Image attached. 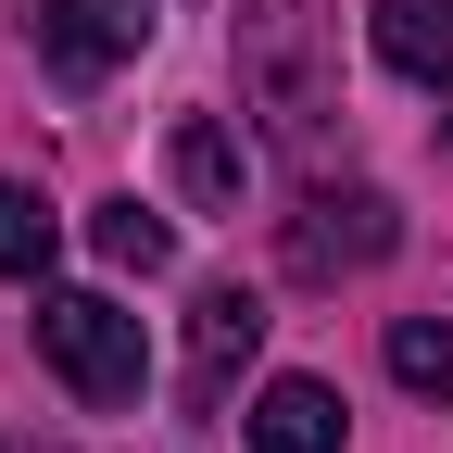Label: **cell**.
Here are the masks:
<instances>
[{"mask_svg":"<svg viewBox=\"0 0 453 453\" xmlns=\"http://www.w3.org/2000/svg\"><path fill=\"white\" fill-rule=\"evenodd\" d=\"M365 38H378L390 76L453 88V0H365Z\"/></svg>","mask_w":453,"mask_h":453,"instance_id":"cell-6","label":"cell"},{"mask_svg":"<svg viewBox=\"0 0 453 453\" xmlns=\"http://www.w3.org/2000/svg\"><path fill=\"white\" fill-rule=\"evenodd\" d=\"M88 240H101V265H127V277H164V265H177V226H164L151 202H101Z\"/></svg>","mask_w":453,"mask_h":453,"instance_id":"cell-10","label":"cell"},{"mask_svg":"<svg viewBox=\"0 0 453 453\" xmlns=\"http://www.w3.org/2000/svg\"><path fill=\"white\" fill-rule=\"evenodd\" d=\"M390 378H403L416 403H453V327L441 315H390Z\"/></svg>","mask_w":453,"mask_h":453,"instance_id":"cell-11","label":"cell"},{"mask_svg":"<svg viewBox=\"0 0 453 453\" xmlns=\"http://www.w3.org/2000/svg\"><path fill=\"white\" fill-rule=\"evenodd\" d=\"M164 164H177V189L202 214H240V139L214 127V113H177V139H164Z\"/></svg>","mask_w":453,"mask_h":453,"instance_id":"cell-8","label":"cell"},{"mask_svg":"<svg viewBox=\"0 0 453 453\" xmlns=\"http://www.w3.org/2000/svg\"><path fill=\"white\" fill-rule=\"evenodd\" d=\"M327 0H240V88L265 101V127L277 139H315L340 88H327Z\"/></svg>","mask_w":453,"mask_h":453,"instance_id":"cell-1","label":"cell"},{"mask_svg":"<svg viewBox=\"0 0 453 453\" xmlns=\"http://www.w3.org/2000/svg\"><path fill=\"white\" fill-rule=\"evenodd\" d=\"M38 353H50V378H64L76 403H139V390H151L139 315L101 303V290H38Z\"/></svg>","mask_w":453,"mask_h":453,"instance_id":"cell-2","label":"cell"},{"mask_svg":"<svg viewBox=\"0 0 453 453\" xmlns=\"http://www.w3.org/2000/svg\"><path fill=\"white\" fill-rule=\"evenodd\" d=\"M50 252H64V214H50L26 177H0V277H26V290H38Z\"/></svg>","mask_w":453,"mask_h":453,"instance_id":"cell-9","label":"cell"},{"mask_svg":"<svg viewBox=\"0 0 453 453\" xmlns=\"http://www.w3.org/2000/svg\"><path fill=\"white\" fill-rule=\"evenodd\" d=\"M277 252H290V277H315V290H327V277H365V265H390V252H403V214H390V189H303V214L290 226H277Z\"/></svg>","mask_w":453,"mask_h":453,"instance_id":"cell-3","label":"cell"},{"mask_svg":"<svg viewBox=\"0 0 453 453\" xmlns=\"http://www.w3.org/2000/svg\"><path fill=\"white\" fill-rule=\"evenodd\" d=\"M26 38H38V64L64 88H101V76H127L151 50V0H38Z\"/></svg>","mask_w":453,"mask_h":453,"instance_id":"cell-4","label":"cell"},{"mask_svg":"<svg viewBox=\"0 0 453 453\" xmlns=\"http://www.w3.org/2000/svg\"><path fill=\"white\" fill-rule=\"evenodd\" d=\"M265 353V303L240 290V277H214V290L189 303V403L214 416L226 403V390H240V365Z\"/></svg>","mask_w":453,"mask_h":453,"instance_id":"cell-5","label":"cell"},{"mask_svg":"<svg viewBox=\"0 0 453 453\" xmlns=\"http://www.w3.org/2000/svg\"><path fill=\"white\" fill-rule=\"evenodd\" d=\"M252 453H340V390H327V378H265Z\"/></svg>","mask_w":453,"mask_h":453,"instance_id":"cell-7","label":"cell"}]
</instances>
